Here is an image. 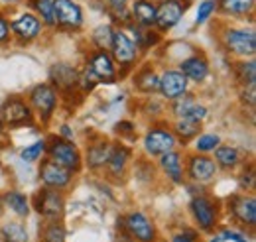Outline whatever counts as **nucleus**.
<instances>
[{
  "label": "nucleus",
  "mask_w": 256,
  "mask_h": 242,
  "mask_svg": "<svg viewBox=\"0 0 256 242\" xmlns=\"http://www.w3.org/2000/svg\"><path fill=\"white\" fill-rule=\"evenodd\" d=\"M221 46L228 56L248 60L256 56V32L252 28H224L221 32Z\"/></svg>",
  "instance_id": "obj_1"
},
{
  "label": "nucleus",
  "mask_w": 256,
  "mask_h": 242,
  "mask_svg": "<svg viewBox=\"0 0 256 242\" xmlns=\"http://www.w3.org/2000/svg\"><path fill=\"white\" fill-rule=\"evenodd\" d=\"M108 54L112 56V60H114L116 67H118V75H124L132 67H136L140 52H138L132 36L126 30L114 28V32H112V44H110Z\"/></svg>",
  "instance_id": "obj_2"
},
{
  "label": "nucleus",
  "mask_w": 256,
  "mask_h": 242,
  "mask_svg": "<svg viewBox=\"0 0 256 242\" xmlns=\"http://www.w3.org/2000/svg\"><path fill=\"white\" fill-rule=\"evenodd\" d=\"M46 156H48V160L64 166L65 170H69L73 174H79L81 172L83 156H81L79 148L73 144V140H65V138H60V136H52L48 140Z\"/></svg>",
  "instance_id": "obj_3"
},
{
  "label": "nucleus",
  "mask_w": 256,
  "mask_h": 242,
  "mask_svg": "<svg viewBox=\"0 0 256 242\" xmlns=\"http://www.w3.org/2000/svg\"><path fill=\"white\" fill-rule=\"evenodd\" d=\"M54 20L56 30L65 34L79 32L85 24V12L77 0H54Z\"/></svg>",
  "instance_id": "obj_4"
},
{
  "label": "nucleus",
  "mask_w": 256,
  "mask_h": 242,
  "mask_svg": "<svg viewBox=\"0 0 256 242\" xmlns=\"http://www.w3.org/2000/svg\"><path fill=\"white\" fill-rule=\"evenodd\" d=\"M58 100H60V92L50 83H40L28 92V104L32 106L34 114H38V118L44 124H48L56 114Z\"/></svg>",
  "instance_id": "obj_5"
},
{
  "label": "nucleus",
  "mask_w": 256,
  "mask_h": 242,
  "mask_svg": "<svg viewBox=\"0 0 256 242\" xmlns=\"http://www.w3.org/2000/svg\"><path fill=\"white\" fill-rule=\"evenodd\" d=\"M190 6L192 4H188L184 0H158L156 2V24H154V28L160 34L174 30L182 22V18L190 10Z\"/></svg>",
  "instance_id": "obj_6"
},
{
  "label": "nucleus",
  "mask_w": 256,
  "mask_h": 242,
  "mask_svg": "<svg viewBox=\"0 0 256 242\" xmlns=\"http://www.w3.org/2000/svg\"><path fill=\"white\" fill-rule=\"evenodd\" d=\"M10 32H12V38L18 44H30V42L38 40L42 36L44 24L34 12L22 10L14 18H10Z\"/></svg>",
  "instance_id": "obj_7"
},
{
  "label": "nucleus",
  "mask_w": 256,
  "mask_h": 242,
  "mask_svg": "<svg viewBox=\"0 0 256 242\" xmlns=\"http://www.w3.org/2000/svg\"><path fill=\"white\" fill-rule=\"evenodd\" d=\"M34 209L48 220H58L64 216L65 195L64 191L44 187L34 195Z\"/></svg>",
  "instance_id": "obj_8"
},
{
  "label": "nucleus",
  "mask_w": 256,
  "mask_h": 242,
  "mask_svg": "<svg viewBox=\"0 0 256 242\" xmlns=\"http://www.w3.org/2000/svg\"><path fill=\"white\" fill-rule=\"evenodd\" d=\"M219 168L215 164L213 158H209L207 154H190L188 162H186V180H190L192 183H205L213 182L217 176Z\"/></svg>",
  "instance_id": "obj_9"
},
{
  "label": "nucleus",
  "mask_w": 256,
  "mask_h": 242,
  "mask_svg": "<svg viewBox=\"0 0 256 242\" xmlns=\"http://www.w3.org/2000/svg\"><path fill=\"white\" fill-rule=\"evenodd\" d=\"M34 120L32 106L20 98V96H10L2 106H0V122L6 128H18L24 124H30Z\"/></svg>",
  "instance_id": "obj_10"
},
{
  "label": "nucleus",
  "mask_w": 256,
  "mask_h": 242,
  "mask_svg": "<svg viewBox=\"0 0 256 242\" xmlns=\"http://www.w3.org/2000/svg\"><path fill=\"white\" fill-rule=\"evenodd\" d=\"M176 146H178V140H176L172 128H168V126L156 124L144 136V152L152 158H160L166 152L176 150Z\"/></svg>",
  "instance_id": "obj_11"
},
{
  "label": "nucleus",
  "mask_w": 256,
  "mask_h": 242,
  "mask_svg": "<svg viewBox=\"0 0 256 242\" xmlns=\"http://www.w3.org/2000/svg\"><path fill=\"white\" fill-rule=\"evenodd\" d=\"M38 176H40V182L44 183V187H50V189H58V191H65L71 183H73V172L65 170L64 166L44 158L42 164H40V170H38Z\"/></svg>",
  "instance_id": "obj_12"
},
{
  "label": "nucleus",
  "mask_w": 256,
  "mask_h": 242,
  "mask_svg": "<svg viewBox=\"0 0 256 242\" xmlns=\"http://www.w3.org/2000/svg\"><path fill=\"white\" fill-rule=\"evenodd\" d=\"M190 211H192L193 218L197 222V226L205 232H211L217 226V218H219V209L217 205L203 193V195H195L192 197L190 203Z\"/></svg>",
  "instance_id": "obj_13"
},
{
  "label": "nucleus",
  "mask_w": 256,
  "mask_h": 242,
  "mask_svg": "<svg viewBox=\"0 0 256 242\" xmlns=\"http://www.w3.org/2000/svg\"><path fill=\"white\" fill-rule=\"evenodd\" d=\"M87 67L100 79V83H114L118 79V67L112 56L104 50H93L87 56Z\"/></svg>",
  "instance_id": "obj_14"
},
{
  "label": "nucleus",
  "mask_w": 256,
  "mask_h": 242,
  "mask_svg": "<svg viewBox=\"0 0 256 242\" xmlns=\"http://www.w3.org/2000/svg\"><path fill=\"white\" fill-rule=\"evenodd\" d=\"M77 81H79V69L69 65V63H54L50 67V85L58 92L69 94L73 89H77Z\"/></svg>",
  "instance_id": "obj_15"
},
{
  "label": "nucleus",
  "mask_w": 256,
  "mask_h": 242,
  "mask_svg": "<svg viewBox=\"0 0 256 242\" xmlns=\"http://www.w3.org/2000/svg\"><path fill=\"white\" fill-rule=\"evenodd\" d=\"M124 228L126 232L138 242H154L156 238V226L150 220L148 214L140 211L128 212L124 216Z\"/></svg>",
  "instance_id": "obj_16"
},
{
  "label": "nucleus",
  "mask_w": 256,
  "mask_h": 242,
  "mask_svg": "<svg viewBox=\"0 0 256 242\" xmlns=\"http://www.w3.org/2000/svg\"><path fill=\"white\" fill-rule=\"evenodd\" d=\"M188 89H190V81H188V77L178 67L166 69L160 75V87H158V91H160L162 98L174 100V98L186 94Z\"/></svg>",
  "instance_id": "obj_17"
},
{
  "label": "nucleus",
  "mask_w": 256,
  "mask_h": 242,
  "mask_svg": "<svg viewBox=\"0 0 256 242\" xmlns=\"http://www.w3.org/2000/svg\"><path fill=\"white\" fill-rule=\"evenodd\" d=\"M178 69L188 77L190 83H203L211 73L209 60L203 54H193L190 58H184L180 61Z\"/></svg>",
  "instance_id": "obj_18"
},
{
  "label": "nucleus",
  "mask_w": 256,
  "mask_h": 242,
  "mask_svg": "<svg viewBox=\"0 0 256 242\" xmlns=\"http://www.w3.org/2000/svg\"><path fill=\"white\" fill-rule=\"evenodd\" d=\"M228 207H230V212H232V216L238 220V222H242V224H246V226H254L256 224V199L254 195H234V197H230V201H228Z\"/></svg>",
  "instance_id": "obj_19"
},
{
  "label": "nucleus",
  "mask_w": 256,
  "mask_h": 242,
  "mask_svg": "<svg viewBox=\"0 0 256 242\" xmlns=\"http://www.w3.org/2000/svg\"><path fill=\"white\" fill-rule=\"evenodd\" d=\"M130 20L138 28H154L156 24V0H130Z\"/></svg>",
  "instance_id": "obj_20"
},
{
  "label": "nucleus",
  "mask_w": 256,
  "mask_h": 242,
  "mask_svg": "<svg viewBox=\"0 0 256 242\" xmlns=\"http://www.w3.org/2000/svg\"><path fill=\"white\" fill-rule=\"evenodd\" d=\"M160 168L164 176L176 185L186 183V162L182 158V152L172 150L160 156Z\"/></svg>",
  "instance_id": "obj_21"
},
{
  "label": "nucleus",
  "mask_w": 256,
  "mask_h": 242,
  "mask_svg": "<svg viewBox=\"0 0 256 242\" xmlns=\"http://www.w3.org/2000/svg\"><path fill=\"white\" fill-rule=\"evenodd\" d=\"M132 158V152L128 146H124L122 142H116L112 144L110 148V156H108V162H106V172L110 178H120L124 172H126V166Z\"/></svg>",
  "instance_id": "obj_22"
},
{
  "label": "nucleus",
  "mask_w": 256,
  "mask_h": 242,
  "mask_svg": "<svg viewBox=\"0 0 256 242\" xmlns=\"http://www.w3.org/2000/svg\"><path fill=\"white\" fill-rule=\"evenodd\" d=\"M110 148L112 144L108 140H96V142H91L89 148H87V154H85V164L89 170L93 172H98L106 166L108 162V156H110Z\"/></svg>",
  "instance_id": "obj_23"
},
{
  "label": "nucleus",
  "mask_w": 256,
  "mask_h": 242,
  "mask_svg": "<svg viewBox=\"0 0 256 242\" xmlns=\"http://www.w3.org/2000/svg\"><path fill=\"white\" fill-rule=\"evenodd\" d=\"M256 0H217V12L230 18H246L252 16Z\"/></svg>",
  "instance_id": "obj_24"
},
{
  "label": "nucleus",
  "mask_w": 256,
  "mask_h": 242,
  "mask_svg": "<svg viewBox=\"0 0 256 242\" xmlns=\"http://www.w3.org/2000/svg\"><path fill=\"white\" fill-rule=\"evenodd\" d=\"M134 87L142 94H154L160 87V73H156L150 65H144L134 75Z\"/></svg>",
  "instance_id": "obj_25"
},
{
  "label": "nucleus",
  "mask_w": 256,
  "mask_h": 242,
  "mask_svg": "<svg viewBox=\"0 0 256 242\" xmlns=\"http://www.w3.org/2000/svg\"><path fill=\"white\" fill-rule=\"evenodd\" d=\"M172 132L180 146H188L197 134H201V122H193L190 118H176Z\"/></svg>",
  "instance_id": "obj_26"
},
{
  "label": "nucleus",
  "mask_w": 256,
  "mask_h": 242,
  "mask_svg": "<svg viewBox=\"0 0 256 242\" xmlns=\"http://www.w3.org/2000/svg\"><path fill=\"white\" fill-rule=\"evenodd\" d=\"M215 164H217V168H221L224 172H228V170H234L240 162H242V154L238 152V148H234V146H228V144H219L217 148H215Z\"/></svg>",
  "instance_id": "obj_27"
},
{
  "label": "nucleus",
  "mask_w": 256,
  "mask_h": 242,
  "mask_svg": "<svg viewBox=\"0 0 256 242\" xmlns=\"http://www.w3.org/2000/svg\"><path fill=\"white\" fill-rule=\"evenodd\" d=\"M2 201H4V207H8L10 211L16 212V214L22 216V218H26V216L30 214V199H28V195H24L22 191L10 189V191L4 193Z\"/></svg>",
  "instance_id": "obj_28"
},
{
  "label": "nucleus",
  "mask_w": 256,
  "mask_h": 242,
  "mask_svg": "<svg viewBox=\"0 0 256 242\" xmlns=\"http://www.w3.org/2000/svg\"><path fill=\"white\" fill-rule=\"evenodd\" d=\"M26 4L30 6V12H34L44 26L54 28L56 20H54V0H26Z\"/></svg>",
  "instance_id": "obj_29"
},
{
  "label": "nucleus",
  "mask_w": 256,
  "mask_h": 242,
  "mask_svg": "<svg viewBox=\"0 0 256 242\" xmlns=\"http://www.w3.org/2000/svg\"><path fill=\"white\" fill-rule=\"evenodd\" d=\"M234 79L240 83V87L256 85V61L254 58L240 60L234 65Z\"/></svg>",
  "instance_id": "obj_30"
},
{
  "label": "nucleus",
  "mask_w": 256,
  "mask_h": 242,
  "mask_svg": "<svg viewBox=\"0 0 256 242\" xmlns=\"http://www.w3.org/2000/svg\"><path fill=\"white\" fill-rule=\"evenodd\" d=\"M112 24L110 22H104V24H98L95 30L91 32V44L95 46V50H104L108 52L110 50V44H112Z\"/></svg>",
  "instance_id": "obj_31"
},
{
  "label": "nucleus",
  "mask_w": 256,
  "mask_h": 242,
  "mask_svg": "<svg viewBox=\"0 0 256 242\" xmlns=\"http://www.w3.org/2000/svg\"><path fill=\"white\" fill-rule=\"evenodd\" d=\"M221 144V136L219 134H213V132H207V134H197L193 138V146L197 154H211L215 152V148Z\"/></svg>",
  "instance_id": "obj_32"
},
{
  "label": "nucleus",
  "mask_w": 256,
  "mask_h": 242,
  "mask_svg": "<svg viewBox=\"0 0 256 242\" xmlns=\"http://www.w3.org/2000/svg\"><path fill=\"white\" fill-rule=\"evenodd\" d=\"M40 236H42L44 242H65L67 232H65L62 222H58V220H48V222L44 224V228L40 230Z\"/></svg>",
  "instance_id": "obj_33"
},
{
  "label": "nucleus",
  "mask_w": 256,
  "mask_h": 242,
  "mask_svg": "<svg viewBox=\"0 0 256 242\" xmlns=\"http://www.w3.org/2000/svg\"><path fill=\"white\" fill-rule=\"evenodd\" d=\"M172 102V114L176 116V118H186L188 114H190V110H192V106L197 102V98L193 96L192 92H186V94H182V96H178V98H174V100H170Z\"/></svg>",
  "instance_id": "obj_34"
},
{
  "label": "nucleus",
  "mask_w": 256,
  "mask_h": 242,
  "mask_svg": "<svg viewBox=\"0 0 256 242\" xmlns=\"http://www.w3.org/2000/svg\"><path fill=\"white\" fill-rule=\"evenodd\" d=\"M2 236L6 242H28V230L22 222H6L2 226Z\"/></svg>",
  "instance_id": "obj_35"
},
{
  "label": "nucleus",
  "mask_w": 256,
  "mask_h": 242,
  "mask_svg": "<svg viewBox=\"0 0 256 242\" xmlns=\"http://www.w3.org/2000/svg\"><path fill=\"white\" fill-rule=\"evenodd\" d=\"M217 14V0H199L195 8V26L207 24Z\"/></svg>",
  "instance_id": "obj_36"
},
{
  "label": "nucleus",
  "mask_w": 256,
  "mask_h": 242,
  "mask_svg": "<svg viewBox=\"0 0 256 242\" xmlns=\"http://www.w3.org/2000/svg\"><path fill=\"white\" fill-rule=\"evenodd\" d=\"M46 148H48V140H46V138H40V140H36L34 144L26 146L24 150L20 152V158H22L24 162H28V164L40 162V160H44V156H46Z\"/></svg>",
  "instance_id": "obj_37"
},
{
  "label": "nucleus",
  "mask_w": 256,
  "mask_h": 242,
  "mask_svg": "<svg viewBox=\"0 0 256 242\" xmlns=\"http://www.w3.org/2000/svg\"><path fill=\"white\" fill-rule=\"evenodd\" d=\"M96 85H100V79L96 77L95 73L85 65L83 71H79V81H77V89L81 92H91Z\"/></svg>",
  "instance_id": "obj_38"
},
{
  "label": "nucleus",
  "mask_w": 256,
  "mask_h": 242,
  "mask_svg": "<svg viewBox=\"0 0 256 242\" xmlns=\"http://www.w3.org/2000/svg\"><path fill=\"white\" fill-rule=\"evenodd\" d=\"M238 185H240V189L242 191H248V193H252L256 187V174H254V168L250 166L248 170L244 168V172L240 174V178H238Z\"/></svg>",
  "instance_id": "obj_39"
},
{
  "label": "nucleus",
  "mask_w": 256,
  "mask_h": 242,
  "mask_svg": "<svg viewBox=\"0 0 256 242\" xmlns=\"http://www.w3.org/2000/svg\"><path fill=\"white\" fill-rule=\"evenodd\" d=\"M240 102H242L244 106H248L250 110H254V106H256V85L240 87Z\"/></svg>",
  "instance_id": "obj_40"
},
{
  "label": "nucleus",
  "mask_w": 256,
  "mask_h": 242,
  "mask_svg": "<svg viewBox=\"0 0 256 242\" xmlns=\"http://www.w3.org/2000/svg\"><path fill=\"white\" fill-rule=\"evenodd\" d=\"M12 40V32H10V18L0 12V46H8Z\"/></svg>",
  "instance_id": "obj_41"
},
{
  "label": "nucleus",
  "mask_w": 256,
  "mask_h": 242,
  "mask_svg": "<svg viewBox=\"0 0 256 242\" xmlns=\"http://www.w3.org/2000/svg\"><path fill=\"white\" fill-rule=\"evenodd\" d=\"M217 240L223 242V240H232V242H248V238L242 234V232H236V230H230V228H224L219 232Z\"/></svg>",
  "instance_id": "obj_42"
},
{
  "label": "nucleus",
  "mask_w": 256,
  "mask_h": 242,
  "mask_svg": "<svg viewBox=\"0 0 256 242\" xmlns=\"http://www.w3.org/2000/svg\"><path fill=\"white\" fill-rule=\"evenodd\" d=\"M195 240H197V232L192 230V228H188V230H184V232H178L172 242H195Z\"/></svg>",
  "instance_id": "obj_43"
},
{
  "label": "nucleus",
  "mask_w": 256,
  "mask_h": 242,
  "mask_svg": "<svg viewBox=\"0 0 256 242\" xmlns=\"http://www.w3.org/2000/svg\"><path fill=\"white\" fill-rule=\"evenodd\" d=\"M104 4V12L106 10H118V8H128L130 0H100Z\"/></svg>",
  "instance_id": "obj_44"
},
{
  "label": "nucleus",
  "mask_w": 256,
  "mask_h": 242,
  "mask_svg": "<svg viewBox=\"0 0 256 242\" xmlns=\"http://www.w3.org/2000/svg\"><path fill=\"white\" fill-rule=\"evenodd\" d=\"M116 132H118L120 136H124V134H134V132H136V126H134L132 122L122 120L116 124Z\"/></svg>",
  "instance_id": "obj_45"
},
{
  "label": "nucleus",
  "mask_w": 256,
  "mask_h": 242,
  "mask_svg": "<svg viewBox=\"0 0 256 242\" xmlns=\"http://www.w3.org/2000/svg\"><path fill=\"white\" fill-rule=\"evenodd\" d=\"M60 138L73 140V130L69 128V124H62V128H60Z\"/></svg>",
  "instance_id": "obj_46"
},
{
  "label": "nucleus",
  "mask_w": 256,
  "mask_h": 242,
  "mask_svg": "<svg viewBox=\"0 0 256 242\" xmlns=\"http://www.w3.org/2000/svg\"><path fill=\"white\" fill-rule=\"evenodd\" d=\"M6 140H8V130H6V126L0 122V146H4Z\"/></svg>",
  "instance_id": "obj_47"
},
{
  "label": "nucleus",
  "mask_w": 256,
  "mask_h": 242,
  "mask_svg": "<svg viewBox=\"0 0 256 242\" xmlns=\"http://www.w3.org/2000/svg\"><path fill=\"white\" fill-rule=\"evenodd\" d=\"M24 0H0V4H4V6H18V4H22Z\"/></svg>",
  "instance_id": "obj_48"
},
{
  "label": "nucleus",
  "mask_w": 256,
  "mask_h": 242,
  "mask_svg": "<svg viewBox=\"0 0 256 242\" xmlns=\"http://www.w3.org/2000/svg\"><path fill=\"white\" fill-rule=\"evenodd\" d=\"M4 211V201H2V197H0V212Z\"/></svg>",
  "instance_id": "obj_49"
},
{
  "label": "nucleus",
  "mask_w": 256,
  "mask_h": 242,
  "mask_svg": "<svg viewBox=\"0 0 256 242\" xmlns=\"http://www.w3.org/2000/svg\"><path fill=\"white\" fill-rule=\"evenodd\" d=\"M184 2H188V4H192V2H195V0H184Z\"/></svg>",
  "instance_id": "obj_50"
}]
</instances>
